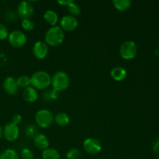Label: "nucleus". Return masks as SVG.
Wrapping results in <instances>:
<instances>
[{
  "instance_id": "obj_1",
  "label": "nucleus",
  "mask_w": 159,
  "mask_h": 159,
  "mask_svg": "<svg viewBox=\"0 0 159 159\" xmlns=\"http://www.w3.org/2000/svg\"><path fill=\"white\" fill-rule=\"evenodd\" d=\"M65 36V31L60 27V26H51L45 34V43L48 46H59L63 43Z\"/></svg>"
},
{
  "instance_id": "obj_2",
  "label": "nucleus",
  "mask_w": 159,
  "mask_h": 159,
  "mask_svg": "<svg viewBox=\"0 0 159 159\" xmlns=\"http://www.w3.org/2000/svg\"><path fill=\"white\" fill-rule=\"evenodd\" d=\"M31 85L36 89L46 90L51 84V77L47 71H37L30 77Z\"/></svg>"
},
{
  "instance_id": "obj_3",
  "label": "nucleus",
  "mask_w": 159,
  "mask_h": 159,
  "mask_svg": "<svg viewBox=\"0 0 159 159\" xmlns=\"http://www.w3.org/2000/svg\"><path fill=\"white\" fill-rule=\"evenodd\" d=\"M51 85H52V89L58 93L65 91L70 85L69 75L63 71H57L51 77Z\"/></svg>"
},
{
  "instance_id": "obj_4",
  "label": "nucleus",
  "mask_w": 159,
  "mask_h": 159,
  "mask_svg": "<svg viewBox=\"0 0 159 159\" xmlns=\"http://www.w3.org/2000/svg\"><path fill=\"white\" fill-rule=\"evenodd\" d=\"M54 116L50 110L42 109L38 110L35 114V122L41 128H48L54 124Z\"/></svg>"
},
{
  "instance_id": "obj_5",
  "label": "nucleus",
  "mask_w": 159,
  "mask_h": 159,
  "mask_svg": "<svg viewBox=\"0 0 159 159\" xmlns=\"http://www.w3.org/2000/svg\"><path fill=\"white\" fill-rule=\"evenodd\" d=\"M138 53V46L133 40H127L121 43L120 47V54L124 60H131L134 58Z\"/></svg>"
},
{
  "instance_id": "obj_6",
  "label": "nucleus",
  "mask_w": 159,
  "mask_h": 159,
  "mask_svg": "<svg viewBox=\"0 0 159 159\" xmlns=\"http://www.w3.org/2000/svg\"><path fill=\"white\" fill-rule=\"evenodd\" d=\"M8 41L9 44L13 48H21L26 44L27 41V37L25 33L20 30H15L9 33L8 36Z\"/></svg>"
},
{
  "instance_id": "obj_7",
  "label": "nucleus",
  "mask_w": 159,
  "mask_h": 159,
  "mask_svg": "<svg viewBox=\"0 0 159 159\" xmlns=\"http://www.w3.org/2000/svg\"><path fill=\"white\" fill-rule=\"evenodd\" d=\"M83 148L89 155H96L102 150V144L96 138H88L84 141Z\"/></svg>"
},
{
  "instance_id": "obj_8",
  "label": "nucleus",
  "mask_w": 159,
  "mask_h": 159,
  "mask_svg": "<svg viewBox=\"0 0 159 159\" xmlns=\"http://www.w3.org/2000/svg\"><path fill=\"white\" fill-rule=\"evenodd\" d=\"M2 130L3 137L6 141L12 142V141H15L18 139L19 135H20V129L17 125L12 124V122L7 123L4 126Z\"/></svg>"
},
{
  "instance_id": "obj_9",
  "label": "nucleus",
  "mask_w": 159,
  "mask_h": 159,
  "mask_svg": "<svg viewBox=\"0 0 159 159\" xmlns=\"http://www.w3.org/2000/svg\"><path fill=\"white\" fill-rule=\"evenodd\" d=\"M34 6L29 1H23L17 6V15L20 19H30L34 14Z\"/></svg>"
},
{
  "instance_id": "obj_10",
  "label": "nucleus",
  "mask_w": 159,
  "mask_h": 159,
  "mask_svg": "<svg viewBox=\"0 0 159 159\" xmlns=\"http://www.w3.org/2000/svg\"><path fill=\"white\" fill-rule=\"evenodd\" d=\"M48 53H49V46L45 43V41L38 40L34 43L33 46V54L36 58L43 60L48 56Z\"/></svg>"
},
{
  "instance_id": "obj_11",
  "label": "nucleus",
  "mask_w": 159,
  "mask_h": 159,
  "mask_svg": "<svg viewBox=\"0 0 159 159\" xmlns=\"http://www.w3.org/2000/svg\"><path fill=\"white\" fill-rule=\"evenodd\" d=\"M79 26V21L76 17L71 15H65L60 20V27L64 31L71 32L75 30Z\"/></svg>"
},
{
  "instance_id": "obj_12",
  "label": "nucleus",
  "mask_w": 159,
  "mask_h": 159,
  "mask_svg": "<svg viewBox=\"0 0 159 159\" xmlns=\"http://www.w3.org/2000/svg\"><path fill=\"white\" fill-rule=\"evenodd\" d=\"M2 87L4 91L9 96H14L16 94L19 90V86L17 85L16 79L14 77H6L2 83Z\"/></svg>"
},
{
  "instance_id": "obj_13",
  "label": "nucleus",
  "mask_w": 159,
  "mask_h": 159,
  "mask_svg": "<svg viewBox=\"0 0 159 159\" xmlns=\"http://www.w3.org/2000/svg\"><path fill=\"white\" fill-rule=\"evenodd\" d=\"M22 95H23V99L27 102H34L38 99L37 90L33 86H29L24 89Z\"/></svg>"
},
{
  "instance_id": "obj_14",
  "label": "nucleus",
  "mask_w": 159,
  "mask_h": 159,
  "mask_svg": "<svg viewBox=\"0 0 159 159\" xmlns=\"http://www.w3.org/2000/svg\"><path fill=\"white\" fill-rule=\"evenodd\" d=\"M34 143L36 148L40 150H45L49 148V140L47 138L46 135L43 134H38L34 138Z\"/></svg>"
},
{
  "instance_id": "obj_15",
  "label": "nucleus",
  "mask_w": 159,
  "mask_h": 159,
  "mask_svg": "<svg viewBox=\"0 0 159 159\" xmlns=\"http://www.w3.org/2000/svg\"><path fill=\"white\" fill-rule=\"evenodd\" d=\"M127 72L126 69L123 67H115L110 71V75L113 78V80L116 82H121L124 81L127 77Z\"/></svg>"
},
{
  "instance_id": "obj_16",
  "label": "nucleus",
  "mask_w": 159,
  "mask_h": 159,
  "mask_svg": "<svg viewBox=\"0 0 159 159\" xmlns=\"http://www.w3.org/2000/svg\"><path fill=\"white\" fill-rule=\"evenodd\" d=\"M43 19L48 24H49L51 26H57V23L58 22V15L55 11L52 9H48L44 12Z\"/></svg>"
},
{
  "instance_id": "obj_17",
  "label": "nucleus",
  "mask_w": 159,
  "mask_h": 159,
  "mask_svg": "<svg viewBox=\"0 0 159 159\" xmlns=\"http://www.w3.org/2000/svg\"><path fill=\"white\" fill-rule=\"evenodd\" d=\"M54 122L56 124L61 127H65V126L68 125L70 123V117L67 113H64V112H59L57 114L54 116Z\"/></svg>"
},
{
  "instance_id": "obj_18",
  "label": "nucleus",
  "mask_w": 159,
  "mask_h": 159,
  "mask_svg": "<svg viewBox=\"0 0 159 159\" xmlns=\"http://www.w3.org/2000/svg\"><path fill=\"white\" fill-rule=\"evenodd\" d=\"M42 159H60V153L53 148H48L42 152Z\"/></svg>"
},
{
  "instance_id": "obj_19",
  "label": "nucleus",
  "mask_w": 159,
  "mask_h": 159,
  "mask_svg": "<svg viewBox=\"0 0 159 159\" xmlns=\"http://www.w3.org/2000/svg\"><path fill=\"white\" fill-rule=\"evenodd\" d=\"M60 93L54 89H48L43 93V99L47 102H52L58 99Z\"/></svg>"
},
{
  "instance_id": "obj_20",
  "label": "nucleus",
  "mask_w": 159,
  "mask_h": 159,
  "mask_svg": "<svg viewBox=\"0 0 159 159\" xmlns=\"http://www.w3.org/2000/svg\"><path fill=\"white\" fill-rule=\"evenodd\" d=\"M113 6L117 10L124 12L127 10L131 6V1L130 0H113Z\"/></svg>"
},
{
  "instance_id": "obj_21",
  "label": "nucleus",
  "mask_w": 159,
  "mask_h": 159,
  "mask_svg": "<svg viewBox=\"0 0 159 159\" xmlns=\"http://www.w3.org/2000/svg\"><path fill=\"white\" fill-rule=\"evenodd\" d=\"M0 159H20V155L14 149L7 148L0 153Z\"/></svg>"
},
{
  "instance_id": "obj_22",
  "label": "nucleus",
  "mask_w": 159,
  "mask_h": 159,
  "mask_svg": "<svg viewBox=\"0 0 159 159\" xmlns=\"http://www.w3.org/2000/svg\"><path fill=\"white\" fill-rule=\"evenodd\" d=\"M16 82L19 88H22L23 89L30 86L31 85L30 77L26 75H22L19 76L16 79Z\"/></svg>"
},
{
  "instance_id": "obj_23",
  "label": "nucleus",
  "mask_w": 159,
  "mask_h": 159,
  "mask_svg": "<svg viewBox=\"0 0 159 159\" xmlns=\"http://www.w3.org/2000/svg\"><path fill=\"white\" fill-rule=\"evenodd\" d=\"M67 7H68V11L69 12V15L75 17L81 13L80 6L78 3L75 2H71Z\"/></svg>"
},
{
  "instance_id": "obj_24",
  "label": "nucleus",
  "mask_w": 159,
  "mask_h": 159,
  "mask_svg": "<svg viewBox=\"0 0 159 159\" xmlns=\"http://www.w3.org/2000/svg\"><path fill=\"white\" fill-rule=\"evenodd\" d=\"M82 156L80 150L76 148H70L65 154L66 159H80Z\"/></svg>"
},
{
  "instance_id": "obj_25",
  "label": "nucleus",
  "mask_w": 159,
  "mask_h": 159,
  "mask_svg": "<svg viewBox=\"0 0 159 159\" xmlns=\"http://www.w3.org/2000/svg\"><path fill=\"white\" fill-rule=\"evenodd\" d=\"M21 26L24 30L32 31L35 27V24L30 19H24V20H22Z\"/></svg>"
},
{
  "instance_id": "obj_26",
  "label": "nucleus",
  "mask_w": 159,
  "mask_h": 159,
  "mask_svg": "<svg viewBox=\"0 0 159 159\" xmlns=\"http://www.w3.org/2000/svg\"><path fill=\"white\" fill-rule=\"evenodd\" d=\"M26 135L28 138H31L34 139V137L37 134H38V129L37 127L34 124H30V125H28L26 128Z\"/></svg>"
},
{
  "instance_id": "obj_27",
  "label": "nucleus",
  "mask_w": 159,
  "mask_h": 159,
  "mask_svg": "<svg viewBox=\"0 0 159 159\" xmlns=\"http://www.w3.org/2000/svg\"><path fill=\"white\" fill-rule=\"evenodd\" d=\"M20 158L22 159H34V152H33L30 148H23V150L21 151V153H20Z\"/></svg>"
},
{
  "instance_id": "obj_28",
  "label": "nucleus",
  "mask_w": 159,
  "mask_h": 159,
  "mask_svg": "<svg viewBox=\"0 0 159 159\" xmlns=\"http://www.w3.org/2000/svg\"><path fill=\"white\" fill-rule=\"evenodd\" d=\"M9 34V30L6 25L0 23V40H6V38H8Z\"/></svg>"
},
{
  "instance_id": "obj_29",
  "label": "nucleus",
  "mask_w": 159,
  "mask_h": 159,
  "mask_svg": "<svg viewBox=\"0 0 159 159\" xmlns=\"http://www.w3.org/2000/svg\"><path fill=\"white\" fill-rule=\"evenodd\" d=\"M22 121V116L19 113H16L12 116V124H16V125L18 126L19 124H20Z\"/></svg>"
},
{
  "instance_id": "obj_30",
  "label": "nucleus",
  "mask_w": 159,
  "mask_h": 159,
  "mask_svg": "<svg viewBox=\"0 0 159 159\" xmlns=\"http://www.w3.org/2000/svg\"><path fill=\"white\" fill-rule=\"evenodd\" d=\"M152 150L157 155H159V137L152 143Z\"/></svg>"
},
{
  "instance_id": "obj_31",
  "label": "nucleus",
  "mask_w": 159,
  "mask_h": 159,
  "mask_svg": "<svg viewBox=\"0 0 159 159\" xmlns=\"http://www.w3.org/2000/svg\"><path fill=\"white\" fill-rule=\"evenodd\" d=\"M72 1H71V0H65V1H57V3L60 5H61V6H68V5Z\"/></svg>"
},
{
  "instance_id": "obj_32",
  "label": "nucleus",
  "mask_w": 159,
  "mask_h": 159,
  "mask_svg": "<svg viewBox=\"0 0 159 159\" xmlns=\"http://www.w3.org/2000/svg\"><path fill=\"white\" fill-rule=\"evenodd\" d=\"M3 137V130H2V127L0 126V139Z\"/></svg>"
},
{
  "instance_id": "obj_33",
  "label": "nucleus",
  "mask_w": 159,
  "mask_h": 159,
  "mask_svg": "<svg viewBox=\"0 0 159 159\" xmlns=\"http://www.w3.org/2000/svg\"><path fill=\"white\" fill-rule=\"evenodd\" d=\"M34 159H42V158H34Z\"/></svg>"
},
{
  "instance_id": "obj_34",
  "label": "nucleus",
  "mask_w": 159,
  "mask_h": 159,
  "mask_svg": "<svg viewBox=\"0 0 159 159\" xmlns=\"http://www.w3.org/2000/svg\"><path fill=\"white\" fill-rule=\"evenodd\" d=\"M157 159H159V157H158V158H157Z\"/></svg>"
}]
</instances>
